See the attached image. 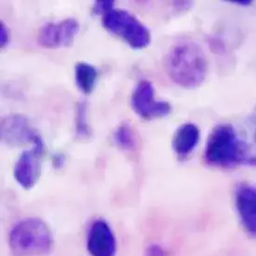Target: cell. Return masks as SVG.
Returning <instances> with one entry per match:
<instances>
[{
  "instance_id": "obj_1",
  "label": "cell",
  "mask_w": 256,
  "mask_h": 256,
  "mask_svg": "<svg viewBox=\"0 0 256 256\" xmlns=\"http://www.w3.org/2000/svg\"><path fill=\"white\" fill-rule=\"evenodd\" d=\"M204 158L219 168L256 166V144H250L231 124H220L210 134Z\"/></svg>"
},
{
  "instance_id": "obj_2",
  "label": "cell",
  "mask_w": 256,
  "mask_h": 256,
  "mask_svg": "<svg viewBox=\"0 0 256 256\" xmlns=\"http://www.w3.org/2000/svg\"><path fill=\"white\" fill-rule=\"evenodd\" d=\"M166 73L177 85L193 88L202 85L208 73V61L202 48L195 42L174 44L165 56Z\"/></svg>"
},
{
  "instance_id": "obj_3",
  "label": "cell",
  "mask_w": 256,
  "mask_h": 256,
  "mask_svg": "<svg viewBox=\"0 0 256 256\" xmlns=\"http://www.w3.org/2000/svg\"><path fill=\"white\" fill-rule=\"evenodd\" d=\"M10 246L15 256H45L52 250L54 236L42 220L26 218L10 230Z\"/></svg>"
},
{
  "instance_id": "obj_4",
  "label": "cell",
  "mask_w": 256,
  "mask_h": 256,
  "mask_svg": "<svg viewBox=\"0 0 256 256\" xmlns=\"http://www.w3.org/2000/svg\"><path fill=\"white\" fill-rule=\"evenodd\" d=\"M102 24L110 33L120 36L135 50L144 48L151 42L148 28L125 10L114 8L102 16Z\"/></svg>"
},
{
  "instance_id": "obj_5",
  "label": "cell",
  "mask_w": 256,
  "mask_h": 256,
  "mask_svg": "<svg viewBox=\"0 0 256 256\" xmlns=\"http://www.w3.org/2000/svg\"><path fill=\"white\" fill-rule=\"evenodd\" d=\"M130 104L135 113L146 120L165 118L172 112L170 102L156 99L155 88L148 80L137 84L132 94Z\"/></svg>"
},
{
  "instance_id": "obj_6",
  "label": "cell",
  "mask_w": 256,
  "mask_h": 256,
  "mask_svg": "<svg viewBox=\"0 0 256 256\" xmlns=\"http://www.w3.org/2000/svg\"><path fill=\"white\" fill-rule=\"evenodd\" d=\"M80 30V22L74 18L48 22L40 28L36 42L46 48L70 47Z\"/></svg>"
},
{
  "instance_id": "obj_7",
  "label": "cell",
  "mask_w": 256,
  "mask_h": 256,
  "mask_svg": "<svg viewBox=\"0 0 256 256\" xmlns=\"http://www.w3.org/2000/svg\"><path fill=\"white\" fill-rule=\"evenodd\" d=\"M1 140L10 146L26 144L34 146L43 142L40 135L33 128L28 118L22 115H10L2 120Z\"/></svg>"
},
{
  "instance_id": "obj_8",
  "label": "cell",
  "mask_w": 256,
  "mask_h": 256,
  "mask_svg": "<svg viewBox=\"0 0 256 256\" xmlns=\"http://www.w3.org/2000/svg\"><path fill=\"white\" fill-rule=\"evenodd\" d=\"M44 152V142L20 154L14 166L15 180L22 188H33L38 182L41 172V156Z\"/></svg>"
},
{
  "instance_id": "obj_9",
  "label": "cell",
  "mask_w": 256,
  "mask_h": 256,
  "mask_svg": "<svg viewBox=\"0 0 256 256\" xmlns=\"http://www.w3.org/2000/svg\"><path fill=\"white\" fill-rule=\"evenodd\" d=\"M87 249L92 256H116L115 234L106 220L97 219L92 222L87 236Z\"/></svg>"
},
{
  "instance_id": "obj_10",
  "label": "cell",
  "mask_w": 256,
  "mask_h": 256,
  "mask_svg": "<svg viewBox=\"0 0 256 256\" xmlns=\"http://www.w3.org/2000/svg\"><path fill=\"white\" fill-rule=\"evenodd\" d=\"M236 210L243 228L256 236V186L242 184L235 191Z\"/></svg>"
},
{
  "instance_id": "obj_11",
  "label": "cell",
  "mask_w": 256,
  "mask_h": 256,
  "mask_svg": "<svg viewBox=\"0 0 256 256\" xmlns=\"http://www.w3.org/2000/svg\"><path fill=\"white\" fill-rule=\"evenodd\" d=\"M200 130L194 123H184L176 130L172 139V148L180 158H186L198 146Z\"/></svg>"
},
{
  "instance_id": "obj_12",
  "label": "cell",
  "mask_w": 256,
  "mask_h": 256,
  "mask_svg": "<svg viewBox=\"0 0 256 256\" xmlns=\"http://www.w3.org/2000/svg\"><path fill=\"white\" fill-rule=\"evenodd\" d=\"M74 78L76 86L85 94L94 92L98 78L97 69L90 64L80 62L74 66Z\"/></svg>"
},
{
  "instance_id": "obj_13",
  "label": "cell",
  "mask_w": 256,
  "mask_h": 256,
  "mask_svg": "<svg viewBox=\"0 0 256 256\" xmlns=\"http://www.w3.org/2000/svg\"><path fill=\"white\" fill-rule=\"evenodd\" d=\"M113 140L116 146L128 152L135 151L139 144L138 136L134 128L127 122H122V124L116 128L113 134Z\"/></svg>"
},
{
  "instance_id": "obj_14",
  "label": "cell",
  "mask_w": 256,
  "mask_h": 256,
  "mask_svg": "<svg viewBox=\"0 0 256 256\" xmlns=\"http://www.w3.org/2000/svg\"><path fill=\"white\" fill-rule=\"evenodd\" d=\"M76 135L86 139L90 137L92 130L88 122V104L86 102H78L76 108Z\"/></svg>"
},
{
  "instance_id": "obj_15",
  "label": "cell",
  "mask_w": 256,
  "mask_h": 256,
  "mask_svg": "<svg viewBox=\"0 0 256 256\" xmlns=\"http://www.w3.org/2000/svg\"><path fill=\"white\" fill-rule=\"evenodd\" d=\"M115 1L112 0H100L96 1L94 6V12L98 15H106L109 12L114 10Z\"/></svg>"
},
{
  "instance_id": "obj_16",
  "label": "cell",
  "mask_w": 256,
  "mask_h": 256,
  "mask_svg": "<svg viewBox=\"0 0 256 256\" xmlns=\"http://www.w3.org/2000/svg\"><path fill=\"white\" fill-rule=\"evenodd\" d=\"M146 256H168V252L158 244L150 245L146 250Z\"/></svg>"
},
{
  "instance_id": "obj_17",
  "label": "cell",
  "mask_w": 256,
  "mask_h": 256,
  "mask_svg": "<svg viewBox=\"0 0 256 256\" xmlns=\"http://www.w3.org/2000/svg\"><path fill=\"white\" fill-rule=\"evenodd\" d=\"M10 42V31L7 26L2 22L0 26V45L1 48L6 47Z\"/></svg>"
}]
</instances>
